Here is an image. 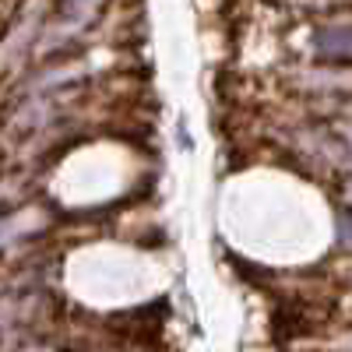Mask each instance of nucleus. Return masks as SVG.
Returning a JSON list of instances; mask_svg holds the SVG:
<instances>
[{"mask_svg":"<svg viewBox=\"0 0 352 352\" xmlns=\"http://www.w3.org/2000/svg\"><path fill=\"white\" fill-rule=\"evenodd\" d=\"M331 46L338 50L335 56H349V28H345V25H335V36L328 32V28L317 36V50L324 53V56H328V50H331Z\"/></svg>","mask_w":352,"mask_h":352,"instance_id":"obj_1","label":"nucleus"}]
</instances>
